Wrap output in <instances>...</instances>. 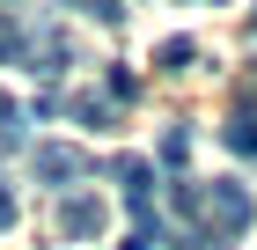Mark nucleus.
<instances>
[{
  "label": "nucleus",
  "mask_w": 257,
  "mask_h": 250,
  "mask_svg": "<svg viewBox=\"0 0 257 250\" xmlns=\"http://www.w3.org/2000/svg\"><path fill=\"white\" fill-rule=\"evenodd\" d=\"M220 140H228V147H235L242 162H257V103H242V111L228 118V125H220Z\"/></svg>",
  "instance_id": "nucleus-5"
},
{
  "label": "nucleus",
  "mask_w": 257,
  "mask_h": 250,
  "mask_svg": "<svg viewBox=\"0 0 257 250\" xmlns=\"http://www.w3.org/2000/svg\"><path fill=\"white\" fill-rule=\"evenodd\" d=\"M133 89H140V81H133V66H110V103H125Z\"/></svg>",
  "instance_id": "nucleus-13"
},
{
  "label": "nucleus",
  "mask_w": 257,
  "mask_h": 250,
  "mask_svg": "<svg viewBox=\"0 0 257 250\" xmlns=\"http://www.w3.org/2000/svg\"><path fill=\"white\" fill-rule=\"evenodd\" d=\"M250 22H257V15H250Z\"/></svg>",
  "instance_id": "nucleus-15"
},
{
  "label": "nucleus",
  "mask_w": 257,
  "mask_h": 250,
  "mask_svg": "<svg viewBox=\"0 0 257 250\" xmlns=\"http://www.w3.org/2000/svg\"><path fill=\"white\" fill-rule=\"evenodd\" d=\"M118 184H125V206H133V228H140V221H162V213H155V162L118 154Z\"/></svg>",
  "instance_id": "nucleus-2"
},
{
  "label": "nucleus",
  "mask_w": 257,
  "mask_h": 250,
  "mask_svg": "<svg viewBox=\"0 0 257 250\" xmlns=\"http://www.w3.org/2000/svg\"><path fill=\"white\" fill-rule=\"evenodd\" d=\"M59 228L74 235V243L103 235V199H66V206H59Z\"/></svg>",
  "instance_id": "nucleus-4"
},
{
  "label": "nucleus",
  "mask_w": 257,
  "mask_h": 250,
  "mask_svg": "<svg viewBox=\"0 0 257 250\" xmlns=\"http://www.w3.org/2000/svg\"><path fill=\"white\" fill-rule=\"evenodd\" d=\"M191 59H198V44H191V37H169V44L155 52V66H162V74H184Z\"/></svg>",
  "instance_id": "nucleus-9"
},
{
  "label": "nucleus",
  "mask_w": 257,
  "mask_h": 250,
  "mask_svg": "<svg viewBox=\"0 0 257 250\" xmlns=\"http://www.w3.org/2000/svg\"><path fill=\"white\" fill-rule=\"evenodd\" d=\"M242 228H250V192H242V184H228V177H220L213 192L198 184V213H191V235H206L213 250H228Z\"/></svg>",
  "instance_id": "nucleus-1"
},
{
  "label": "nucleus",
  "mask_w": 257,
  "mask_h": 250,
  "mask_svg": "<svg viewBox=\"0 0 257 250\" xmlns=\"http://www.w3.org/2000/svg\"><path fill=\"white\" fill-rule=\"evenodd\" d=\"M30 59H37V74H44V81H59L74 52H66V37H52V30H44V37H30Z\"/></svg>",
  "instance_id": "nucleus-6"
},
{
  "label": "nucleus",
  "mask_w": 257,
  "mask_h": 250,
  "mask_svg": "<svg viewBox=\"0 0 257 250\" xmlns=\"http://www.w3.org/2000/svg\"><path fill=\"white\" fill-rule=\"evenodd\" d=\"M0 228H15V192L0 184Z\"/></svg>",
  "instance_id": "nucleus-14"
},
{
  "label": "nucleus",
  "mask_w": 257,
  "mask_h": 250,
  "mask_svg": "<svg viewBox=\"0 0 257 250\" xmlns=\"http://www.w3.org/2000/svg\"><path fill=\"white\" fill-rule=\"evenodd\" d=\"M30 162H37V184H59V192H66V184H81V177L96 170L81 147H37Z\"/></svg>",
  "instance_id": "nucleus-3"
},
{
  "label": "nucleus",
  "mask_w": 257,
  "mask_h": 250,
  "mask_svg": "<svg viewBox=\"0 0 257 250\" xmlns=\"http://www.w3.org/2000/svg\"><path fill=\"white\" fill-rule=\"evenodd\" d=\"M184 154H191V133H184V125H177V133H162V162H184Z\"/></svg>",
  "instance_id": "nucleus-12"
},
{
  "label": "nucleus",
  "mask_w": 257,
  "mask_h": 250,
  "mask_svg": "<svg viewBox=\"0 0 257 250\" xmlns=\"http://www.w3.org/2000/svg\"><path fill=\"white\" fill-rule=\"evenodd\" d=\"M0 59H30V30L15 15H0Z\"/></svg>",
  "instance_id": "nucleus-10"
},
{
  "label": "nucleus",
  "mask_w": 257,
  "mask_h": 250,
  "mask_svg": "<svg viewBox=\"0 0 257 250\" xmlns=\"http://www.w3.org/2000/svg\"><path fill=\"white\" fill-rule=\"evenodd\" d=\"M22 125H30V118H22V103H15V96H0V154L22 147Z\"/></svg>",
  "instance_id": "nucleus-8"
},
{
  "label": "nucleus",
  "mask_w": 257,
  "mask_h": 250,
  "mask_svg": "<svg viewBox=\"0 0 257 250\" xmlns=\"http://www.w3.org/2000/svg\"><path fill=\"white\" fill-rule=\"evenodd\" d=\"M66 8H81V15H96V22H118L125 15V0H66Z\"/></svg>",
  "instance_id": "nucleus-11"
},
{
  "label": "nucleus",
  "mask_w": 257,
  "mask_h": 250,
  "mask_svg": "<svg viewBox=\"0 0 257 250\" xmlns=\"http://www.w3.org/2000/svg\"><path fill=\"white\" fill-rule=\"evenodd\" d=\"M74 118H81V125H118V103L88 89V96H74Z\"/></svg>",
  "instance_id": "nucleus-7"
}]
</instances>
